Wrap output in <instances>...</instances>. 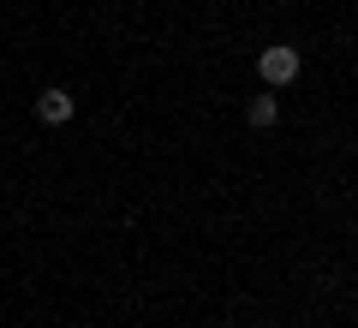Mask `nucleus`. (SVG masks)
<instances>
[{
	"label": "nucleus",
	"mask_w": 358,
	"mask_h": 328,
	"mask_svg": "<svg viewBox=\"0 0 358 328\" xmlns=\"http://www.w3.org/2000/svg\"><path fill=\"white\" fill-rule=\"evenodd\" d=\"M245 120H251L257 131H268L275 120H281V108H275V96H251V108H245Z\"/></svg>",
	"instance_id": "7ed1b4c3"
},
{
	"label": "nucleus",
	"mask_w": 358,
	"mask_h": 328,
	"mask_svg": "<svg viewBox=\"0 0 358 328\" xmlns=\"http://www.w3.org/2000/svg\"><path fill=\"white\" fill-rule=\"evenodd\" d=\"M257 72H263V84H268V90L293 84V78H299V48H287V42L263 48V54H257Z\"/></svg>",
	"instance_id": "f257e3e1"
},
{
	"label": "nucleus",
	"mask_w": 358,
	"mask_h": 328,
	"mask_svg": "<svg viewBox=\"0 0 358 328\" xmlns=\"http://www.w3.org/2000/svg\"><path fill=\"white\" fill-rule=\"evenodd\" d=\"M36 120L42 126H66V120H72V96H66V90H42L36 96Z\"/></svg>",
	"instance_id": "f03ea898"
}]
</instances>
